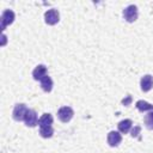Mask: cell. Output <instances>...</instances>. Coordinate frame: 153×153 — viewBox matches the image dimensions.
<instances>
[{
  "label": "cell",
  "mask_w": 153,
  "mask_h": 153,
  "mask_svg": "<svg viewBox=\"0 0 153 153\" xmlns=\"http://www.w3.org/2000/svg\"><path fill=\"white\" fill-rule=\"evenodd\" d=\"M140 86H141V90L143 92H148L152 87H153V76L149 75V74H146L141 78V81H140Z\"/></svg>",
  "instance_id": "ba28073f"
},
{
  "label": "cell",
  "mask_w": 153,
  "mask_h": 153,
  "mask_svg": "<svg viewBox=\"0 0 153 153\" xmlns=\"http://www.w3.org/2000/svg\"><path fill=\"white\" fill-rule=\"evenodd\" d=\"M139 131H140V127H139V126H136V127L131 130V136H137Z\"/></svg>",
  "instance_id": "e0dca14e"
},
{
  "label": "cell",
  "mask_w": 153,
  "mask_h": 153,
  "mask_svg": "<svg viewBox=\"0 0 153 153\" xmlns=\"http://www.w3.org/2000/svg\"><path fill=\"white\" fill-rule=\"evenodd\" d=\"M41 87L44 92H50L53 88V80L49 75H45L42 80H41Z\"/></svg>",
  "instance_id": "4fadbf2b"
},
{
  "label": "cell",
  "mask_w": 153,
  "mask_h": 153,
  "mask_svg": "<svg viewBox=\"0 0 153 153\" xmlns=\"http://www.w3.org/2000/svg\"><path fill=\"white\" fill-rule=\"evenodd\" d=\"M130 103H131V96H130V94H128L124 99H122V104L126 105V106H128Z\"/></svg>",
  "instance_id": "2e32d148"
},
{
  "label": "cell",
  "mask_w": 153,
  "mask_h": 153,
  "mask_svg": "<svg viewBox=\"0 0 153 153\" xmlns=\"http://www.w3.org/2000/svg\"><path fill=\"white\" fill-rule=\"evenodd\" d=\"M145 126L149 130L153 129V110L148 111L147 115H145Z\"/></svg>",
  "instance_id": "5bb4252c"
},
{
  "label": "cell",
  "mask_w": 153,
  "mask_h": 153,
  "mask_svg": "<svg viewBox=\"0 0 153 153\" xmlns=\"http://www.w3.org/2000/svg\"><path fill=\"white\" fill-rule=\"evenodd\" d=\"M39 134L42 137H51L53 134H54V130H53V127H44V128H39Z\"/></svg>",
  "instance_id": "9a60e30c"
},
{
  "label": "cell",
  "mask_w": 153,
  "mask_h": 153,
  "mask_svg": "<svg viewBox=\"0 0 153 153\" xmlns=\"http://www.w3.org/2000/svg\"><path fill=\"white\" fill-rule=\"evenodd\" d=\"M122 141V136L120 134V131H115V130H111L109 134H108V143L109 146L111 147H116L121 143Z\"/></svg>",
  "instance_id": "52a82bcc"
},
{
  "label": "cell",
  "mask_w": 153,
  "mask_h": 153,
  "mask_svg": "<svg viewBox=\"0 0 153 153\" xmlns=\"http://www.w3.org/2000/svg\"><path fill=\"white\" fill-rule=\"evenodd\" d=\"M27 108L25 104L20 103V104H16L14 109H13V118L16 121H24L25 116H26V112H27Z\"/></svg>",
  "instance_id": "277c9868"
},
{
  "label": "cell",
  "mask_w": 153,
  "mask_h": 153,
  "mask_svg": "<svg viewBox=\"0 0 153 153\" xmlns=\"http://www.w3.org/2000/svg\"><path fill=\"white\" fill-rule=\"evenodd\" d=\"M45 75H48V74H47V67L44 65H38L32 71V76H33L35 80H39L41 81Z\"/></svg>",
  "instance_id": "9c48e42d"
},
{
  "label": "cell",
  "mask_w": 153,
  "mask_h": 153,
  "mask_svg": "<svg viewBox=\"0 0 153 153\" xmlns=\"http://www.w3.org/2000/svg\"><path fill=\"white\" fill-rule=\"evenodd\" d=\"M135 106L140 112H146V111H152L153 110V104L147 103L146 100H137Z\"/></svg>",
  "instance_id": "7c38bea8"
},
{
  "label": "cell",
  "mask_w": 153,
  "mask_h": 153,
  "mask_svg": "<svg viewBox=\"0 0 153 153\" xmlns=\"http://www.w3.org/2000/svg\"><path fill=\"white\" fill-rule=\"evenodd\" d=\"M53 124V116L50 114H43L42 117L38 120V126L39 128H44V127H51Z\"/></svg>",
  "instance_id": "30bf717a"
},
{
  "label": "cell",
  "mask_w": 153,
  "mask_h": 153,
  "mask_svg": "<svg viewBox=\"0 0 153 153\" xmlns=\"http://www.w3.org/2000/svg\"><path fill=\"white\" fill-rule=\"evenodd\" d=\"M123 18L129 22L133 23L137 19V7L135 5H129L123 10Z\"/></svg>",
  "instance_id": "7a4b0ae2"
},
{
  "label": "cell",
  "mask_w": 153,
  "mask_h": 153,
  "mask_svg": "<svg viewBox=\"0 0 153 153\" xmlns=\"http://www.w3.org/2000/svg\"><path fill=\"white\" fill-rule=\"evenodd\" d=\"M73 115H74V111H73V109H72L71 106H62V108H60L59 111H57V117H59V120H60L61 122H63V123L69 122V121L72 120Z\"/></svg>",
  "instance_id": "6da1fadb"
},
{
  "label": "cell",
  "mask_w": 153,
  "mask_h": 153,
  "mask_svg": "<svg viewBox=\"0 0 153 153\" xmlns=\"http://www.w3.org/2000/svg\"><path fill=\"white\" fill-rule=\"evenodd\" d=\"M131 126H133V122H131V120H129V118H126V120L121 121V122L117 124L118 130H120V133H122V134H127V133L130 130Z\"/></svg>",
  "instance_id": "8fae6325"
},
{
  "label": "cell",
  "mask_w": 153,
  "mask_h": 153,
  "mask_svg": "<svg viewBox=\"0 0 153 153\" xmlns=\"http://www.w3.org/2000/svg\"><path fill=\"white\" fill-rule=\"evenodd\" d=\"M24 122L27 127H35L38 124V117H37V114L35 110L32 109H29L27 112H26V116L24 118Z\"/></svg>",
  "instance_id": "5b68a950"
},
{
  "label": "cell",
  "mask_w": 153,
  "mask_h": 153,
  "mask_svg": "<svg viewBox=\"0 0 153 153\" xmlns=\"http://www.w3.org/2000/svg\"><path fill=\"white\" fill-rule=\"evenodd\" d=\"M13 20H14V12L11 10L4 11V13L1 14V29H5L7 25L12 24Z\"/></svg>",
  "instance_id": "8992f818"
},
{
  "label": "cell",
  "mask_w": 153,
  "mask_h": 153,
  "mask_svg": "<svg viewBox=\"0 0 153 153\" xmlns=\"http://www.w3.org/2000/svg\"><path fill=\"white\" fill-rule=\"evenodd\" d=\"M44 20L49 25H55L60 20V13L55 8H50L44 13Z\"/></svg>",
  "instance_id": "3957f363"
}]
</instances>
